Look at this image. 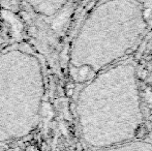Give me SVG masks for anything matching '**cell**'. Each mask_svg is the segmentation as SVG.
Here are the masks:
<instances>
[{
    "label": "cell",
    "instance_id": "2",
    "mask_svg": "<svg viewBox=\"0 0 152 151\" xmlns=\"http://www.w3.org/2000/svg\"><path fill=\"white\" fill-rule=\"evenodd\" d=\"M116 150H152V144L142 141H128L113 147Z\"/></svg>",
    "mask_w": 152,
    "mask_h": 151
},
{
    "label": "cell",
    "instance_id": "1",
    "mask_svg": "<svg viewBox=\"0 0 152 151\" xmlns=\"http://www.w3.org/2000/svg\"><path fill=\"white\" fill-rule=\"evenodd\" d=\"M94 99L96 128L100 127L93 145L109 147L132 141L143 123V113L132 63H120L106 69L89 86Z\"/></svg>",
    "mask_w": 152,
    "mask_h": 151
}]
</instances>
